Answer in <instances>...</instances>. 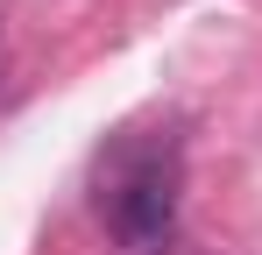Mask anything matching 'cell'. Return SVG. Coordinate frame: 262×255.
Wrapping results in <instances>:
<instances>
[{
  "label": "cell",
  "mask_w": 262,
  "mask_h": 255,
  "mask_svg": "<svg viewBox=\"0 0 262 255\" xmlns=\"http://www.w3.org/2000/svg\"><path fill=\"white\" fill-rule=\"evenodd\" d=\"M106 227L128 255H156L177 227V177L170 170H135L114 184V206H106Z\"/></svg>",
  "instance_id": "1"
}]
</instances>
